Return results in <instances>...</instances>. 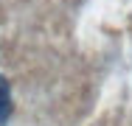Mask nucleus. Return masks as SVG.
Here are the masks:
<instances>
[{
    "label": "nucleus",
    "mask_w": 132,
    "mask_h": 126,
    "mask_svg": "<svg viewBox=\"0 0 132 126\" xmlns=\"http://www.w3.org/2000/svg\"><path fill=\"white\" fill-rule=\"evenodd\" d=\"M11 112H14V104H11V84H9L6 76L0 73V126L9 123Z\"/></svg>",
    "instance_id": "nucleus-1"
}]
</instances>
